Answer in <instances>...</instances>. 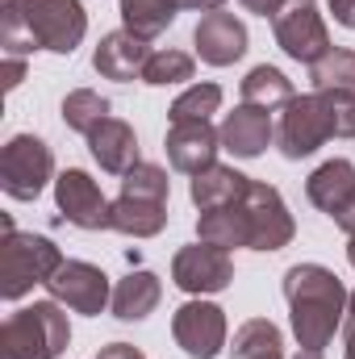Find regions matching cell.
Returning a JSON list of instances; mask_svg holds the SVG:
<instances>
[{"instance_id": "836d02e7", "label": "cell", "mask_w": 355, "mask_h": 359, "mask_svg": "<svg viewBox=\"0 0 355 359\" xmlns=\"http://www.w3.org/2000/svg\"><path fill=\"white\" fill-rule=\"evenodd\" d=\"M96 359H147L134 343H109V347H100L96 351Z\"/></svg>"}, {"instance_id": "4fadbf2b", "label": "cell", "mask_w": 355, "mask_h": 359, "mask_svg": "<svg viewBox=\"0 0 355 359\" xmlns=\"http://www.w3.org/2000/svg\"><path fill=\"white\" fill-rule=\"evenodd\" d=\"M192 46H196L201 63H209V67H230V63H239V59L247 55L251 34H247V25H243L234 13H222V8H217V13H205V17L196 21Z\"/></svg>"}, {"instance_id": "ac0fdd59", "label": "cell", "mask_w": 355, "mask_h": 359, "mask_svg": "<svg viewBox=\"0 0 355 359\" xmlns=\"http://www.w3.org/2000/svg\"><path fill=\"white\" fill-rule=\"evenodd\" d=\"M305 196H309V205L314 209H322L330 222L355 205V163L351 159H326L322 168H314L309 180H305Z\"/></svg>"}, {"instance_id": "7a4b0ae2", "label": "cell", "mask_w": 355, "mask_h": 359, "mask_svg": "<svg viewBox=\"0 0 355 359\" xmlns=\"http://www.w3.org/2000/svg\"><path fill=\"white\" fill-rule=\"evenodd\" d=\"M72 343V322L59 301H34L4 318L0 359H59Z\"/></svg>"}, {"instance_id": "d4e9b609", "label": "cell", "mask_w": 355, "mask_h": 359, "mask_svg": "<svg viewBox=\"0 0 355 359\" xmlns=\"http://www.w3.org/2000/svg\"><path fill=\"white\" fill-rule=\"evenodd\" d=\"M267 355H284V334L276 322L267 318H251L234 330L230 343V359H267Z\"/></svg>"}, {"instance_id": "9a60e30c", "label": "cell", "mask_w": 355, "mask_h": 359, "mask_svg": "<svg viewBox=\"0 0 355 359\" xmlns=\"http://www.w3.org/2000/svg\"><path fill=\"white\" fill-rule=\"evenodd\" d=\"M217 130H222V151H230L234 159H260L276 142V121L260 104H234V113H226Z\"/></svg>"}, {"instance_id": "1f68e13d", "label": "cell", "mask_w": 355, "mask_h": 359, "mask_svg": "<svg viewBox=\"0 0 355 359\" xmlns=\"http://www.w3.org/2000/svg\"><path fill=\"white\" fill-rule=\"evenodd\" d=\"M25 80V55H4V92H13Z\"/></svg>"}, {"instance_id": "cb8c5ba5", "label": "cell", "mask_w": 355, "mask_h": 359, "mask_svg": "<svg viewBox=\"0 0 355 359\" xmlns=\"http://www.w3.org/2000/svg\"><path fill=\"white\" fill-rule=\"evenodd\" d=\"M196 238L201 243H213L222 251H234V247H247V217L239 205H226V209H213V213H201L196 217Z\"/></svg>"}, {"instance_id": "8d00e7d4", "label": "cell", "mask_w": 355, "mask_h": 359, "mask_svg": "<svg viewBox=\"0 0 355 359\" xmlns=\"http://www.w3.org/2000/svg\"><path fill=\"white\" fill-rule=\"evenodd\" d=\"M335 226H339V230H343V234L351 238V234H355V205H347V209H343V213L335 217Z\"/></svg>"}, {"instance_id": "8fae6325", "label": "cell", "mask_w": 355, "mask_h": 359, "mask_svg": "<svg viewBox=\"0 0 355 359\" xmlns=\"http://www.w3.org/2000/svg\"><path fill=\"white\" fill-rule=\"evenodd\" d=\"M226 334H230L226 309L213 305V301H205V297L184 301L172 313V339H176L180 351L192 359H217L226 351Z\"/></svg>"}, {"instance_id": "2e32d148", "label": "cell", "mask_w": 355, "mask_h": 359, "mask_svg": "<svg viewBox=\"0 0 355 359\" xmlns=\"http://www.w3.org/2000/svg\"><path fill=\"white\" fill-rule=\"evenodd\" d=\"M151 59V42L134 38L130 29H113L96 42L92 50V72L100 80H117V84H130V80H142V67Z\"/></svg>"}, {"instance_id": "603a6c76", "label": "cell", "mask_w": 355, "mask_h": 359, "mask_svg": "<svg viewBox=\"0 0 355 359\" xmlns=\"http://www.w3.org/2000/svg\"><path fill=\"white\" fill-rule=\"evenodd\" d=\"M243 104H260L267 113H276V109H284L297 92H293V80L280 72V67H272V63H260V67H251L247 76H243Z\"/></svg>"}, {"instance_id": "e575fe53", "label": "cell", "mask_w": 355, "mask_h": 359, "mask_svg": "<svg viewBox=\"0 0 355 359\" xmlns=\"http://www.w3.org/2000/svg\"><path fill=\"white\" fill-rule=\"evenodd\" d=\"M330 13L343 29H355V0H330Z\"/></svg>"}, {"instance_id": "4dcf8cb0", "label": "cell", "mask_w": 355, "mask_h": 359, "mask_svg": "<svg viewBox=\"0 0 355 359\" xmlns=\"http://www.w3.org/2000/svg\"><path fill=\"white\" fill-rule=\"evenodd\" d=\"M247 13H255V17H267V21H276L284 8H288V0H239Z\"/></svg>"}, {"instance_id": "74e56055", "label": "cell", "mask_w": 355, "mask_h": 359, "mask_svg": "<svg viewBox=\"0 0 355 359\" xmlns=\"http://www.w3.org/2000/svg\"><path fill=\"white\" fill-rule=\"evenodd\" d=\"M347 264H351V268H355V234H351V238H347Z\"/></svg>"}, {"instance_id": "e0dca14e", "label": "cell", "mask_w": 355, "mask_h": 359, "mask_svg": "<svg viewBox=\"0 0 355 359\" xmlns=\"http://www.w3.org/2000/svg\"><path fill=\"white\" fill-rule=\"evenodd\" d=\"M88 151H92V159H96V168L109 172V176H126V172H134V168L142 163V159H138V134H134V126L121 121V117H105V121L92 130Z\"/></svg>"}, {"instance_id": "f546056e", "label": "cell", "mask_w": 355, "mask_h": 359, "mask_svg": "<svg viewBox=\"0 0 355 359\" xmlns=\"http://www.w3.org/2000/svg\"><path fill=\"white\" fill-rule=\"evenodd\" d=\"M121 192L126 196H147V201H168L172 196V180L159 163H138L134 172L121 176Z\"/></svg>"}, {"instance_id": "7402d4cb", "label": "cell", "mask_w": 355, "mask_h": 359, "mask_svg": "<svg viewBox=\"0 0 355 359\" xmlns=\"http://www.w3.org/2000/svg\"><path fill=\"white\" fill-rule=\"evenodd\" d=\"M117 13H121V29H130L142 42H155L172 29L180 4L176 0H117Z\"/></svg>"}, {"instance_id": "8992f818", "label": "cell", "mask_w": 355, "mask_h": 359, "mask_svg": "<svg viewBox=\"0 0 355 359\" xmlns=\"http://www.w3.org/2000/svg\"><path fill=\"white\" fill-rule=\"evenodd\" d=\"M239 209L247 217V251H284L297 238V222H293L280 188H272L264 180L247 184Z\"/></svg>"}, {"instance_id": "f35d334b", "label": "cell", "mask_w": 355, "mask_h": 359, "mask_svg": "<svg viewBox=\"0 0 355 359\" xmlns=\"http://www.w3.org/2000/svg\"><path fill=\"white\" fill-rule=\"evenodd\" d=\"M293 359H322V351H297Z\"/></svg>"}, {"instance_id": "9c48e42d", "label": "cell", "mask_w": 355, "mask_h": 359, "mask_svg": "<svg viewBox=\"0 0 355 359\" xmlns=\"http://www.w3.org/2000/svg\"><path fill=\"white\" fill-rule=\"evenodd\" d=\"M42 288L51 292V301H59L63 309L84 313V318H100L113 305L109 276L96 268V264H88V259H63V268L55 271Z\"/></svg>"}, {"instance_id": "d6986e66", "label": "cell", "mask_w": 355, "mask_h": 359, "mask_svg": "<svg viewBox=\"0 0 355 359\" xmlns=\"http://www.w3.org/2000/svg\"><path fill=\"white\" fill-rule=\"evenodd\" d=\"M159 301H163V280L155 271L138 268L113 284V305L109 309H113L117 322H142L159 309Z\"/></svg>"}, {"instance_id": "ffe728a7", "label": "cell", "mask_w": 355, "mask_h": 359, "mask_svg": "<svg viewBox=\"0 0 355 359\" xmlns=\"http://www.w3.org/2000/svg\"><path fill=\"white\" fill-rule=\"evenodd\" d=\"M163 226H168V201L117 192V201L109 209V230H117L126 238H155V234H163Z\"/></svg>"}, {"instance_id": "3957f363", "label": "cell", "mask_w": 355, "mask_h": 359, "mask_svg": "<svg viewBox=\"0 0 355 359\" xmlns=\"http://www.w3.org/2000/svg\"><path fill=\"white\" fill-rule=\"evenodd\" d=\"M63 268V251L46 234H25V230H4L0 238V297L21 301L38 284H46Z\"/></svg>"}, {"instance_id": "5bb4252c", "label": "cell", "mask_w": 355, "mask_h": 359, "mask_svg": "<svg viewBox=\"0 0 355 359\" xmlns=\"http://www.w3.org/2000/svg\"><path fill=\"white\" fill-rule=\"evenodd\" d=\"M168 163L184 176H201L205 168L217 163L222 151V130H213V121H176L168 126Z\"/></svg>"}, {"instance_id": "5b68a950", "label": "cell", "mask_w": 355, "mask_h": 359, "mask_svg": "<svg viewBox=\"0 0 355 359\" xmlns=\"http://www.w3.org/2000/svg\"><path fill=\"white\" fill-rule=\"evenodd\" d=\"M55 180V151L38 134H13L0 151V188L13 201H38Z\"/></svg>"}, {"instance_id": "44dd1931", "label": "cell", "mask_w": 355, "mask_h": 359, "mask_svg": "<svg viewBox=\"0 0 355 359\" xmlns=\"http://www.w3.org/2000/svg\"><path fill=\"white\" fill-rule=\"evenodd\" d=\"M247 184H251V176H243L239 168H230V163H213V168H205L201 176H192L188 196H192V205H196L201 213H213V209L239 205L243 192H247Z\"/></svg>"}, {"instance_id": "d590c367", "label": "cell", "mask_w": 355, "mask_h": 359, "mask_svg": "<svg viewBox=\"0 0 355 359\" xmlns=\"http://www.w3.org/2000/svg\"><path fill=\"white\" fill-rule=\"evenodd\" d=\"M180 8H192V13H217L226 0H176Z\"/></svg>"}, {"instance_id": "277c9868", "label": "cell", "mask_w": 355, "mask_h": 359, "mask_svg": "<svg viewBox=\"0 0 355 359\" xmlns=\"http://www.w3.org/2000/svg\"><path fill=\"white\" fill-rule=\"evenodd\" d=\"M335 138V117L326 92H301L284 104V117L276 121V147L284 159H309Z\"/></svg>"}, {"instance_id": "ba28073f", "label": "cell", "mask_w": 355, "mask_h": 359, "mask_svg": "<svg viewBox=\"0 0 355 359\" xmlns=\"http://www.w3.org/2000/svg\"><path fill=\"white\" fill-rule=\"evenodd\" d=\"M272 34H276V46L293 63H305V67H314L318 59H326L335 50L318 0H288V8L272 21Z\"/></svg>"}, {"instance_id": "83f0119b", "label": "cell", "mask_w": 355, "mask_h": 359, "mask_svg": "<svg viewBox=\"0 0 355 359\" xmlns=\"http://www.w3.org/2000/svg\"><path fill=\"white\" fill-rule=\"evenodd\" d=\"M192 72H196L192 55H184L176 46L151 50V59H147V67H142V84H151V88H172V84H188Z\"/></svg>"}, {"instance_id": "6da1fadb", "label": "cell", "mask_w": 355, "mask_h": 359, "mask_svg": "<svg viewBox=\"0 0 355 359\" xmlns=\"http://www.w3.org/2000/svg\"><path fill=\"white\" fill-rule=\"evenodd\" d=\"M284 301H288V326H293L297 347L326 351L335 334L343 330L351 292L322 264H293L284 271Z\"/></svg>"}, {"instance_id": "f1b7e54d", "label": "cell", "mask_w": 355, "mask_h": 359, "mask_svg": "<svg viewBox=\"0 0 355 359\" xmlns=\"http://www.w3.org/2000/svg\"><path fill=\"white\" fill-rule=\"evenodd\" d=\"M217 109H222V88L209 84V80H201V84H188V88L172 100L168 121H172V126H176V121H209Z\"/></svg>"}, {"instance_id": "d6a6232c", "label": "cell", "mask_w": 355, "mask_h": 359, "mask_svg": "<svg viewBox=\"0 0 355 359\" xmlns=\"http://www.w3.org/2000/svg\"><path fill=\"white\" fill-rule=\"evenodd\" d=\"M343 359H355V292L347 301V318H343Z\"/></svg>"}, {"instance_id": "484cf974", "label": "cell", "mask_w": 355, "mask_h": 359, "mask_svg": "<svg viewBox=\"0 0 355 359\" xmlns=\"http://www.w3.org/2000/svg\"><path fill=\"white\" fill-rule=\"evenodd\" d=\"M109 109H113V104H109L100 92H92V88H72L67 96H63V104H59L63 126H67V130H76V134H84V138H88L105 117H113Z\"/></svg>"}, {"instance_id": "7c38bea8", "label": "cell", "mask_w": 355, "mask_h": 359, "mask_svg": "<svg viewBox=\"0 0 355 359\" xmlns=\"http://www.w3.org/2000/svg\"><path fill=\"white\" fill-rule=\"evenodd\" d=\"M55 209L76 230H109L113 201L100 192V184L84 168H67V172L55 176Z\"/></svg>"}, {"instance_id": "4316f807", "label": "cell", "mask_w": 355, "mask_h": 359, "mask_svg": "<svg viewBox=\"0 0 355 359\" xmlns=\"http://www.w3.org/2000/svg\"><path fill=\"white\" fill-rule=\"evenodd\" d=\"M309 84H314V92H355V50L335 46L326 59H318L309 67Z\"/></svg>"}, {"instance_id": "30bf717a", "label": "cell", "mask_w": 355, "mask_h": 359, "mask_svg": "<svg viewBox=\"0 0 355 359\" xmlns=\"http://www.w3.org/2000/svg\"><path fill=\"white\" fill-rule=\"evenodd\" d=\"M172 284L188 297H213L226 292L234 284V259L230 251L213 247V243H188L172 255Z\"/></svg>"}, {"instance_id": "52a82bcc", "label": "cell", "mask_w": 355, "mask_h": 359, "mask_svg": "<svg viewBox=\"0 0 355 359\" xmlns=\"http://www.w3.org/2000/svg\"><path fill=\"white\" fill-rule=\"evenodd\" d=\"M25 29L34 50L72 55L88 34V13L80 0H25Z\"/></svg>"}]
</instances>
